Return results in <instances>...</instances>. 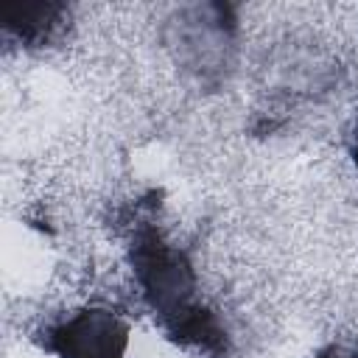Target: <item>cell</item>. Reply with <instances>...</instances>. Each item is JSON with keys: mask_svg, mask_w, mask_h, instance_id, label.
Here are the masks:
<instances>
[{"mask_svg": "<svg viewBox=\"0 0 358 358\" xmlns=\"http://www.w3.org/2000/svg\"><path fill=\"white\" fill-rule=\"evenodd\" d=\"M62 358H120L126 350V327L109 310H84L67 319L56 333Z\"/></svg>", "mask_w": 358, "mask_h": 358, "instance_id": "6da1fadb", "label": "cell"}, {"mask_svg": "<svg viewBox=\"0 0 358 358\" xmlns=\"http://www.w3.org/2000/svg\"><path fill=\"white\" fill-rule=\"evenodd\" d=\"M176 50L182 64H187L193 73H210L224 67L227 50L232 45L229 25L224 20V11L218 6L196 8L193 20L179 22V39Z\"/></svg>", "mask_w": 358, "mask_h": 358, "instance_id": "7a4b0ae2", "label": "cell"}, {"mask_svg": "<svg viewBox=\"0 0 358 358\" xmlns=\"http://www.w3.org/2000/svg\"><path fill=\"white\" fill-rule=\"evenodd\" d=\"M322 358H358V352H350V350H330V352H324Z\"/></svg>", "mask_w": 358, "mask_h": 358, "instance_id": "3957f363", "label": "cell"}, {"mask_svg": "<svg viewBox=\"0 0 358 358\" xmlns=\"http://www.w3.org/2000/svg\"><path fill=\"white\" fill-rule=\"evenodd\" d=\"M355 159H358V126H355Z\"/></svg>", "mask_w": 358, "mask_h": 358, "instance_id": "277c9868", "label": "cell"}]
</instances>
